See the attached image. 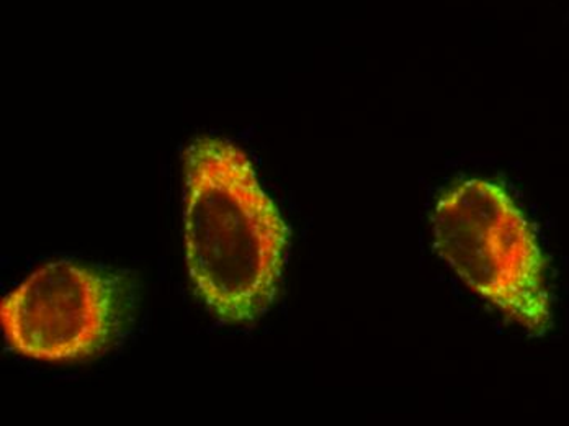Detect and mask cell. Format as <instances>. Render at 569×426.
I'll return each instance as SVG.
<instances>
[{"label": "cell", "instance_id": "1", "mask_svg": "<svg viewBox=\"0 0 569 426\" xmlns=\"http://www.w3.org/2000/svg\"><path fill=\"white\" fill-rule=\"evenodd\" d=\"M186 261L197 297L227 324H251L276 300L288 227L251 159L223 138L199 137L183 155Z\"/></svg>", "mask_w": 569, "mask_h": 426}, {"label": "cell", "instance_id": "2", "mask_svg": "<svg viewBox=\"0 0 569 426\" xmlns=\"http://www.w3.org/2000/svg\"><path fill=\"white\" fill-rule=\"evenodd\" d=\"M439 255L457 276L529 335L553 324L548 265L529 218L499 184L470 179L432 215Z\"/></svg>", "mask_w": 569, "mask_h": 426}, {"label": "cell", "instance_id": "3", "mask_svg": "<svg viewBox=\"0 0 569 426\" xmlns=\"http://www.w3.org/2000/svg\"><path fill=\"white\" fill-rule=\"evenodd\" d=\"M121 276L72 261L31 273L0 304L10 348L44 363H79L109 349L123 327L130 294Z\"/></svg>", "mask_w": 569, "mask_h": 426}]
</instances>
